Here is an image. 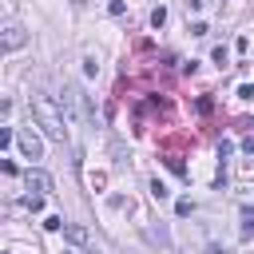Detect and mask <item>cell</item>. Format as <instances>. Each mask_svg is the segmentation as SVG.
<instances>
[{"instance_id":"obj_6","label":"cell","mask_w":254,"mask_h":254,"mask_svg":"<svg viewBox=\"0 0 254 254\" xmlns=\"http://www.w3.org/2000/svg\"><path fill=\"white\" fill-rule=\"evenodd\" d=\"M16 143H20V151H24V159H40V155H44V143H40V139H36L32 131H24V135H20Z\"/></svg>"},{"instance_id":"obj_9","label":"cell","mask_w":254,"mask_h":254,"mask_svg":"<svg viewBox=\"0 0 254 254\" xmlns=\"http://www.w3.org/2000/svg\"><path fill=\"white\" fill-rule=\"evenodd\" d=\"M12 139H16V131H12V127H0V147H4V151L12 147Z\"/></svg>"},{"instance_id":"obj_19","label":"cell","mask_w":254,"mask_h":254,"mask_svg":"<svg viewBox=\"0 0 254 254\" xmlns=\"http://www.w3.org/2000/svg\"><path fill=\"white\" fill-rule=\"evenodd\" d=\"M71 4H75V8H79V4H87V0H71Z\"/></svg>"},{"instance_id":"obj_16","label":"cell","mask_w":254,"mask_h":254,"mask_svg":"<svg viewBox=\"0 0 254 254\" xmlns=\"http://www.w3.org/2000/svg\"><path fill=\"white\" fill-rule=\"evenodd\" d=\"M230 151H234V143H230V139H222V143H218V159H226Z\"/></svg>"},{"instance_id":"obj_5","label":"cell","mask_w":254,"mask_h":254,"mask_svg":"<svg viewBox=\"0 0 254 254\" xmlns=\"http://www.w3.org/2000/svg\"><path fill=\"white\" fill-rule=\"evenodd\" d=\"M28 44V32L16 24V20H8L4 24V52H16V48H24Z\"/></svg>"},{"instance_id":"obj_14","label":"cell","mask_w":254,"mask_h":254,"mask_svg":"<svg viewBox=\"0 0 254 254\" xmlns=\"http://www.w3.org/2000/svg\"><path fill=\"white\" fill-rule=\"evenodd\" d=\"M167 167H171V171H175V175H187V167H183V159H175V155H171V159H167Z\"/></svg>"},{"instance_id":"obj_1","label":"cell","mask_w":254,"mask_h":254,"mask_svg":"<svg viewBox=\"0 0 254 254\" xmlns=\"http://www.w3.org/2000/svg\"><path fill=\"white\" fill-rule=\"evenodd\" d=\"M32 119L44 127V135H48V139H56V143H64V139H67L64 111H56V103H52L48 95H32Z\"/></svg>"},{"instance_id":"obj_4","label":"cell","mask_w":254,"mask_h":254,"mask_svg":"<svg viewBox=\"0 0 254 254\" xmlns=\"http://www.w3.org/2000/svg\"><path fill=\"white\" fill-rule=\"evenodd\" d=\"M64 238H67L71 246H83V250H91V254H95V238H91V230H87V226L67 222V226H64Z\"/></svg>"},{"instance_id":"obj_18","label":"cell","mask_w":254,"mask_h":254,"mask_svg":"<svg viewBox=\"0 0 254 254\" xmlns=\"http://www.w3.org/2000/svg\"><path fill=\"white\" fill-rule=\"evenodd\" d=\"M242 151H246V155H254V135H250V139H242Z\"/></svg>"},{"instance_id":"obj_8","label":"cell","mask_w":254,"mask_h":254,"mask_svg":"<svg viewBox=\"0 0 254 254\" xmlns=\"http://www.w3.org/2000/svg\"><path fill=\"white\" fill-rule=\"evenodd\" d=\"M163 24H167V8H163V4H159V8H155V12H151V28H163Z\"/></svg>"},{"instance_id":"obj_10","label":"cell","mask_w":254,"mask_h":254,"mask_svg":"<svg viewBox=\"0 0 254 254\" xmlns=\"http://www.w3.org/2000/svg\"><path fill=\"white\" fill-rule=\"evenodd\" d=\"M44 226H48V230H64V226H67V222H64V218H60V214H48V218H44Z\"/></svg>"},{"instance_id":"obj_17","label":"cell","mask_w":254,"mask_h":254,"mask_svg":"<svg viewBox=\"0 0 254 254\" xmlns=\"http://www.w3.org/2000/svg\"><path fill=\"white\" fill-rule=\"evenodd\" d=\"M238 95H242V99H254V83H242V87H238Z\"/></svg>"},{"instance_id":"obj_13","label":"cell","mask_w":254,"mask_h":254,"mask_svg":"<svg viewBox=\"0 0 254 254\" xmlns=\"http://www.w3.org/2000/svg\"><path fill=\"white\" fill-rule=\"evenodd\" d=\"M107 12H111V16H123V12H127V4H123V0H111V4H107Z\"/></svg>"},{"instance_id":"obj_11","label":"cell","mask_w":254,"mask_h":254,"mask_svg":"<svg viewBox=\"0 0 254 254\" xmlns=\"http://www.w3.org/2000/svg\"><path fill=\"white\" fill-rule=\"evenodd\" d=\"M151 194H155V198H159V202H163V198H167V194H171V190H167V187H163V183H159V179H155V183H151Z\"/></svg>"},{"instance_id":"obj_12","label":"cell","mask_w":254,"mask_h":254,"mask_svg":"<svg viewBox=\"0 0 254 254\" xmlns=\"http://www.w3.org/2000/svg\"><path fill=\"white\" fill-rule=\"evenodd\" d=\"M190 210H194L190 198H179V202H175V214H190Z\"/></svg>"},{"instance_id":"obj_15","label":"cell","mask_w":254,"mask_h":254,"mask_svg":"<svg viewBox=\"0 0 254 254\" xmlns=\"http://www.w3.org/2000/svg\"><path fill=\"white\" fill-rule=\"evenodd\" d=\"M206 32H210V28H206L202 20H194V24H190V36H206Z\"/></svg>"},{"instance_id":"obj_2","label":"cell","mask_w":254,"mask_h":254,"mask_svg":"<svg viewBox=\"0 0 254 254\" xmlns=\"http://www.w3.org/2000/svg\"><path fill=\"white\" fill-rule=\"evenodd\" d=\"M60 111H64L67 119H79V115H83V91H79L75 83H64V95H60Z\"/></svg>"},{"instance_id":"obj_3","label":"cell","mask_w":254,"mask_h":254,"mask_svg":"<svg viewBox=\"0 0 254 254\" xmlns=\"http://www.w3.org/2000/svg\"><path fill=\"white\" fill-rule=\"evenodd\" d=\"M24 187H28V190H36V194H52L56 179H52L48 171H40V167H28V171H24Z\"/></svg>"},{"instance_id":"obj_7","label":"cell","mask_w":254,"mask_h":254,"mask_svg":"<svg viewBox=\"0 0 254 254\" xmlns=\"http://www.w3.org/2000/svg\"><path fill=\"white\" fill-rule=\"evenodd\" d=\"M24 206H28V210H40V206H44V194L28 190V194H24Z\"/></svg>"}]
</instances>
